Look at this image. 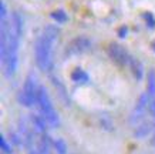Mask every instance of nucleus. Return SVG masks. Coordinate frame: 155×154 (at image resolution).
Returning <instances> with one entry per match:
<instances>
[{
    "mask_svg": "<svg viewBox=\"0 0 155 154\" xmlns=\"http://www.w3.org/2000/svg\"><path fill=\"white\" fill-rule=\"evenodd\" d=\"M53 147H54V150L57 151V154H67V150H68L66 141L63 140V139H56Z\"/></svg>",
    "mask_w": 155,
    "mask_h": 154,
    "instance_id": "nucleus-15",
    "label": "nucleus"
},
{
    "mask_svg": "<svg viewBox=\"0 0 155 154\" xmlns=\"http://www.w3.org/2000/svg\"><path fill=\"white\" fill-rule=\"evenodd\" d=\"M54 144V140L50 139V135L47 133L40 134V140L37 141V150L40 154H48L51 150V145Z\"/></svg>",
    "mask_w": 155,
    "mask_h": 154,
    "instance_id": "nucleus-8",
    "label": "nucleus"
},
{
    "mask_svg": "<svg viewBox=\"0 0 155 154\" xmlns=\"http://www.w3.org/2000/svg\"><path fill=\"white\" fill-rule=\"evenodd\" d=\"M127 33H128V29L125 27V26H122L121 30H120V33H118V34H120V37H124V36H127Z\"/></svg>",
    "mask_w": 155,
    "mask_h": 154,
    "instance_id": "nucleus-19",
    "label": "nucleus"
},
{
    "mask_svg": "<svg viewBox=\"0 0 155 154\" xmlns=\"http://www.w3.org/2000/svg\"><path fill=\"white\" fill-rule=\"evenodd\" d=\"M100 124H101V127H103L105 131L114 130V123H113V120L110 118L108 114H103V116L100 117Z\"/></svg>",
    "mask_w": 155,
    "mask_h": 154,
    "instance_id": "nucleus-13",
    "label": "nucleus"
},
{
    "mask_svg": "<svg viewBox=\"0 0 155 154\" xmlns=\"http://www.w3.org/2000/svg\"><path fill=\"white\" fill-rule=\"evenodd\" d=\"M71 80H73L74 83L84 84V83H88L90 81V77L83 69H74L73 73H71Z\"/></svg>",
    "mask_w": 155,
    "mask_h": 154,
    "instance_id": "nucleus-11",
    "label": "nucleus"
},
{
    "mask_svg": "<svg viewBox=\"0 0 155 154\" xmlns=\"http://www.w3.org/2000/svg\"><path fill=\"white\" fill-rule=\"evenodd\" d=\"M50 16H51L53 20H56L57 23H66L67 20H68V16H67V13L64 12V10H61V9L54 10V12H53Z\"/></svg>",
    "mask_w": 155,
    "mask_h": 154,
    "instance_id": "nucleus-14",
    "label": "nucleus"
},
{
    "mask_svg": "<svg viewBox=\"0 0 155 154\" xmlns=\"http://www.w3.org/2000/svg\"><path fill=\"white\" fill-rule=\"evenodd\" d=\"M0 149H2V151L5 154H13V147H12V144L7 141L5 134L0 137Z\"/></svg>",
    "mask_w": 155,
    "mask_h": 154,
    "instance_id": "nucleus-16",
    "label": "nucleus"
},
{
    "mask_svg": "<svg viewBox=\"0 0 155 154\" xmlns=\"http://www.w3.org/2000/svg\"><path fill=\"white\" fill-rule=\"evenodd\" d=\"M37 107L40 110V114L43 116V118L47 121V124L50 127H58L60 126V117L58 113L56 111V108L53 106V101L48 91L44 86H40L37 94Z\"/></svg>",
    "mask_w": 155,
    "mask_h": 154,
    "instance_id": "nucleus-2",
    "label": "nucleus"
},
{
    "mask_svg": "<svg viewBox=\"0 0 155 154\" xmlns=\"http://www.w3.org/2000/svg\"><path fill=\"white\" fill-rule=\"evenodd\" d=\"M150 94L142 93L137 101L135 107L132 108L131 114H130V124L132 126H138L140 123L144 121V117H145V113L148 111V104H150Z\"/></svg>",
    "mask_w": 155,
    "mask_h": 154,
    "instance_id": "nucleus-5",
    "label": "nucleus"
},
{
    "mask_svg": "<svg viewBox=\"0 0 155 154\" xmlns=\"http://www.w3.org/2000/svg\"><path fill=\"white\" fill-rule=\"evenodd\" d=\"M60 36V30L56 26H46L34 43V57L36 64L41 71L48 73L53 70V47Z\"/></svg>",
    "mask_w": 155,
    "mask_h": 154,
    "instance_id": "nucleus-1",
    "label": "nucleus"
},
{
    "mask_svg": "<svg viewBox=\"0 0 155 154\" xmlns=\"http://www.w3.org/2000/svg\"><path fill=\"white\" fill-rule=\"evenodd\" d=\"M151 47H152V50H154V53H155V42L151 43Z\"/></svg>",
    "mask_w": 155,
    "mask_h": 154,
    "instance_id": "nucleus-20",
    "label": "nucleus"
},
{
    "mask_svg": "<svg viewBox=\"0 0 155 154\" xmlns=\"http://www.w3.org/2000/svg\"><path fill=\"white\" fill-rule=\"evenodd\" d=\"M152 144H155V130H154V137H152Z\"/></svg>",
    "mask_w": 155,
    "mask_h": 154,
    "instance_id": "nucleus-21",
    "label": "nucleus"
},
{
    "mask_svg": "<svg viewBox=\"0 0 155 154\" xmlns=\"http://www.w3.org/2000/svg\"><path fill=\"white\" fill-rule=\"evenodd\" d=\"M31 126H33V130L37 133V134H44L46 133V128H47V121L43 118V116H31Z\"/></svg>",
    "mask_w": 155,
    "mask_h": 154,
    "instance_id": "nucleus-10",
    "label": "nucleus"
},
{
    "mask_svg": "<svg viewBox=\"0 0 155 154\" xmlns=\"http://www.w3.org/2000/svg\"><path fill=\"white\" fill-rule=\"evenodd\" d=\"M93 47V42L88 37L80 36V37L73 39L66 47V53L68 56H74V54H83L87 53L88 50H91Z\"/></svg>",
    "mask_w": 155,
    "mask_h": 154,
    "instance_id": "nucleus-6",
    "label": "nucleus"
},
{
    "mask_svg": "<svg viewBox=\"0 0 155 154\" xmlns=\"http://www.w3.org/2000/svg\"><path fill=\"white\" fill-rule=\"evenodd\" d=\"M148 111H150V114L152 117L155 116V97L150 100V104H148Z\"/></svg>",
    "mask_w": 155,
    "mask_h": 154,
    "instance_id": "nucleus-17",
    "label": "nucleus"
},
{
    "mask_svg": "<svg viewBox=\"0 0 155 154\" xmlns=\"http://www.w3.org/2000/svg\"><path fill=\"white\" fill-rule=\"evenodd\" d=\"M40 84H37V79L34 74H28L24 80L23 89L19 91L17 101L24 106V107H33L34 104H37V94Z\"/></svg>",
    "mask_w": 155,
    "mask_h": 154,
    "instance_id": "nucleus-3",
    "label": "nucleus"
},
{
    "mask_svg": "<svg viewBox=\"0 0 155 154\" xmlns=\"http://www.w3.org/2000/svg\"><path fill=\"white\" fill-rule=\"evenodd\" d=\"M105 53L108 54V57L118 66H128L130 64V60H131V56L130 53L125 50V47L121 46L120 43L115 42H110L105 46Z\"/></svg>",
    "mask_w": 155,
    "mask_h": 154,
    "instance_id": "nucleus-4",
    "label": "nucleus"
},
{
    "mask_svg": "<svg viewBox=\"0 0 155 154\" xmlns=\"http://www.w3.org/2000/svg\"><path fill=\"white\" fill-rule=\"evenodd\" d=\"M147 93L150 94L151 98L155 97V71L150 70L147 76Z\"/></svg>",
    "mask_w": 155,
    "mask_h": 154,
    "instance_id": "nucleus-12",
    "label": "nucleus"
},
{
    "mask_svg": "<svg viewBox=\"0 0 155 154\" xmlns=\"http://www.w3.org/2000/svg\"><path fill=\"white\" fill-rule=\"evenodd\" d=\"M128 67H130V70H131L132 76H134V79H137L138 81H140V80H142V77H144V67H142L141 61L137 60V59H134V57H131Z\"/></svg>",
    "mask_w": 155,
    "mask_h": 154,
    "instance_id": "nucleus-9",
    "label": "nucleus"
},
{
    "mask_svg": "<svg viewBox=\"0 0 155 154\" xmlns=\"http://www.w3.org/2000/svg\"><path fill=\"white\" fill-rule=\"evenodd\" d=\"M145 19H147V24H148V26H150L151 29H154V26H155V20H154V17H152V14H151V13L145 14Z\"/></svg>",
    "mask_w": 155,
    "mask_h": 154,
    "instance_id": "nucleus-18",
    "label": "nucleus"
},
{
    "mask_svg": "<svg viewBox=\"0 0 155 154\" xmlns=\"http://www.w3.org/2000/svg\"><path fill=\"white\" fill-rule=\"evenodd\" d=\"M154 130H155L154 121H147V120H144V121L140 123V124L135 127L134 137H137V139H145V137H148V134L154 133Z\"/></svg>",
    "mask_w": 155,
    "mask_h": 154,
    "instance_id": "nucleus-7",
    "label": "nucleus"
}]
</instances>
